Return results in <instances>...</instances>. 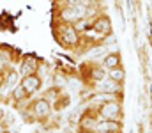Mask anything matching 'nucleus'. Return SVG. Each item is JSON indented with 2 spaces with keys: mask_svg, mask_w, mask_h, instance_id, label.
Here are the masks:
<instances>
[{
  "mask_svg": "<svg viewBox=\"0 0 152 133\" xmlns=\"http://www.w3.org/2000/svg\"><path fill=\"white\" fill-rule=\"evenodd\" d=\"M37 69H39V62L34 55H25L23 60L20 62V73L23 76L32 75V73H37Z\"/></svg>",
  "mask_w": 152,
  "mask_h": 133,
  "instance_id": "9",
  "label": "nucleus"
},
{
  "mask_svg": "<svg viewBox=\"0 0 152 133\" xmlns=\"http://www.w3.org/2000/svg\"><path fill=\"white\" fill-rule=\"evenodd\" d=\"M66 5L67 7H90L92 2L90 0H66Z\"/></svg>",
  "mask_w": 152,
  "mask_h": 133,
  "instance_id": "16",
  "label": "nucleus"
},
{
  "mask_svg": "<svg viewBox=\"0 0 152 133\" xmlns=\"http://www.w3.org/2000/svg\"><path fill=\"white\" fill-rule=\"evenodd\" d=\"M92 7V5H90ZM90 7H64V9H60V21H66V23H73L75 25L78 20H81V18H88L90 16Z\"/></svg>",
  "mask_w": 152,
  "mask_h": 133,
  "instance_id": "2",
  "label": "nucleus"
},
{
  "mask_svg": "<svg viewBox=\"0 0 152 133\" xmlns=\"http://www.w3.org/2000/svg\"><path fill=\"white\" fill-rule=\"evenodd\" d=\"M11 96H12V99H14L16 103H20V101H23V99L30 98V96L27 94V90L23 89V85H21V84H18L16 87H12V90H11Z\"/></svg>",
  "mask_w": 152,
  "mask_h": 133,
  "instance_id": "14",
  "label": "nucleus"
},
{
  "mask_svg": "<svg viewBox=\"0 0 152 133\" xmlns=\"http://www.w3.org/2000/svg\"><path fill=\"white\" fill-rule=\"evenodd\" d=\"M120 62H122V57H120V51H110L103 57V68L104 69H115V68H120Z\"/></svg>",
  "mask_w": 152,
  "mask_h": 133,
  "instance_id": "10",
  "label": "nucleus"
},
{
  "mask_svg": "<svg viewBox=\"0 0 152 133\" xmlns=\"http://www.w3.org/2000/svg\"><path fill=\"white\" fill-rule=\"evenodd\" d=\"M90 2H92V4H101L103 0H90Z\"/></svg>",
  "mask_w": 152,
  "mask_h": 133,
  "instance_id": "18",
  "label": "nucleus"
},
{
  "mask_svg": "<svg viewBox=\"0 0 152 133\" xmlns=\"http://www.w3.org/2000/svg\"><path fill=\"white\" fill-rule=\"evenodd\" d=\"M112 48H113V46H108L106 43L97 44V46L90 48V51H88V57H90V59H99V57H104L106 53H110V50H112Z\"/></svg>",
  "mask_w": 152,
  "mask_h": 133,
  "instance_id": "11",
  "label": "nucleus"
},
{
  "mask_svg": "<svg viewBox=\"0 0 152 133\" xmlns=\"http://www.w3.org/2000/svg\"><path fill=\"white\" fill-rule=\"evenodd\" d=\"M4 82L9 85V87H16L18 84H20V73L16 71V69H7L5 71V78H4Z\"/></svg>",
  "mask_w": 152,
  "mask_h": 133,
  "instance_id": "13",
  "label": "nucleus"
},
{
  "mask_svg": "<svg viewBox=\"0 0 152 133\" xmlns=\"http://www.w3.org/2000/svg\"><path fill=\"white\" fill-rule=\"evenodd\" d=\"M60 34H62L60 43L64 44V46L73 48V46H78L80 44V32L76 30V27L73 23L60 21Z\"/></svg>",
  "mask_w": 152,
  "mask_h": 133,
  "instance_id": "4",
  "label": "nucleus"
},
{
  "mask_svg": "<svg viewBox=\"0 0 152 133\" xmlns=\"http://www.w3.org/2000/svg\"><path fill=\"white\" fill-rule=\"evenodd\" d=\"M20 84L23 85V89L27 90L28 96H34V94H37L39 90H41V87H42V78L39 76V73H32V75L23 76V78L20 80Z\"/></svg>",
  "mask_w": 152,
  "mask_h": 133,
  "instance_id": "6",
  "label": "nucleus"
},
{
  "mask_svg": "<svg viewBox=\"0 0 152 133\" xmlns=\"http://www.w3.org/2000/svg\"><path fill=\"white\" fill-rule=\"evenodd\" d=\"M97 114H99L101 119H117V121H122V117H124L122 101L115 99V101H106L103 105H97Z\"/></svg>",
  "mask_w": 152,
  "mask_h": 133,
  "instance_id": "1",
  "label": "nucleus"
},
{
  "mask_svg": "<svg viewBox=\"0 0 152 133\" xmlns=\"http://www.w3.org/2000/svg\"><path fill=\"white\" fill-rule=\"evenodd\" d=\"M94 90H99V92H110V94H122V84L115 82L113 78L106 76L99 82L94 84Z\"/></svg>",
  "mask_w": 152,
  "mask_h": 133,
  "instance_id": "7",
  "label": "nucleus"
},
{
  "mask_svg": "<svg viewBox=\"0 0 152 133\" xmlns=\"http://www.w3.org/2000/svg\"><path fill=\"white\" fill-rule=\"evenodd\" d=\"M51 110H53V107H51V101L48 99V98H37V99H34L32 103H30V112H32V115L34 117H37V119H46V117H50L51 115Z\"/></svg>",
  "mask_w": 152,
  "mask_h": 133,
  "instance_id": "5",
  "label": "nucleus"
},
{
  "mask_svg": "<svg viewBox=\"0 0 152 133\" xmlns=\"http://www.w3.org/2000/svg\"><path fill=\"white\" fill-rule=\"evenodd\" d=\"M96 132L99 133H120L122 132V121L117 119H99L96 124Z\"/></svg>",
  "mask_w": 152,
  "mask_h": 133,
  "instance_id": "8",
  "label": "nucleus"
},
{
  "mask_svg": "<svg viewBox=\"0 0 152 133\" xmlns=\"http://www.w3.org/2000/svg\"><path fill=\"white\" fill-rule=\"evenodd\" d=\"M108 76H110V78H113L115 82L122 84V85H124V82H126V71H124V68H122V66H120V68H115V69H110Z\"/></svg>",
  "mask_w": 152,
  "mask_h": 133,
  "instance_id": "15",
  "label": "nucleus"
},
{
  "mask_svg": "<svg viewBox=\"0 0 152 133\" xmlns=\"http://www.w3.org/2000/svg\"><path fill=\"white\" fill-rule=\"evenodd\" d=\"M90 30L96 32L97 36H103V37L112 36L113 27H112V20L108 18V14H97V16H94L92 21H90V29H88V32H90Z\"/></svg>",
  "mask_w": 152,
  "mask_h": 133,
  "instance_id": "3",
  "label": "nucleus"
},
{
  "mask_svg": "<svg viewBox=\"0 0 152 133\" xmlns=\"http://www.w3.org/2000/svg\"><path fill=\"white\" fill-rule=\"evenodd\" d=\"M4 119H5V112L4 108H0V123H4Z\"/></svg>",
  "mask_w": 152,
  "mask_h": 133,
  "instance_id": "17",
  "label": "nucleus"
},
{
  "mask_svg": "<svg viewBox=\"0 0 152 133\" xmlns=\"http://www.w3.org/2000/svg\"><path fill=\"white\" fill-rule=\"evenodd\" d=\"M69 105H71V96H69L67 92H64V94L60 92V94L55 98V107H53V108H55L57 112H60V110H66Z\"/></svg>",
  "mask_w": 152,
  "mask_h": 133,
  "instance_id": "12",
  "label": "nucleus"
}]
</instances>
